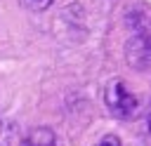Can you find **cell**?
<instances>
[{
    "label": "cell",
    "instance_id": "cell-1",
    "mask_svg": "<svg viewBox=\"0 0 151 146\" xmlns=\"http://www.w3.org/2000/svg\"><path fill=\"white\" fill-rule=\"evenodd\" d=\"M104 104L109 108V113L118 120H130L139 113V101L137 97L125 87L123 80H109V85L104 87Z\"/></svg>",
    "mask_w": 151,
    "mask_h": 146
},
{
    "label": "cell",
    "instance_id": "cell-3",
    "mask_svg": "<svg viewBox=\"0 0 151 146\" xmlns=\"http://www.w3.org/2000/svg\"><path fill=\"white\" fill-rule=\"evenodd\" d=\"M21 2V7H26V9H31V12H45V9H50L57 0H19Z\"/></svg>",
    "mask_w": 151,
    "mask_h": 146
},
{
    "label": "cell",
    "instance_id": "cell-4",
    "mask_svg": "<svg viewBox=\"0 0 151 146\" xmlns=\"http://www.w3.org/2000/svg\"><path fill=\"white\" fill-rule=\"evenodd\" d=\"M94 146H120V139H118L116 134H106V137H101Z\"/></svg>",
    "mask_w": 151,
    "mask_h": 146
},
{
    "label": "cell",
    "instance_id": "cell-5",
    "mask_svg": "<svg viewBox=\"0 0 151 146\" xmlns=\"http://www.w3.org/2000/svg\"><path fill=\"white\" fill-rule=\"evenodd\" d=\"M149 130H151V108H149Z\"/></svg>",
    "mask_w": 151,
    "mask_h": 146
},
{
    "label": "cell",
    "instance_id": "cell-2",
    "mask_svg": "<svg viewBox=\"0 0 151 146\" xmlns=\"http://www.w3.org/2000/svg\"><path fill=\"white\" fill-rule=\"evenodd\" d=\"M21 146H57V137L50 127H35L24 137Z\"/></svg>",
    "mask_w": 151,
    "mask_h": 146
}]
</instances>
